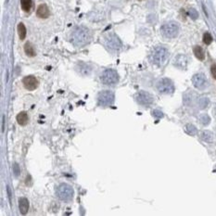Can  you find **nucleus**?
<instances>
[{
  "instance_id": "1",
  "label": "nucleus",
  "mask_w": 216,
  "mask_h": 216,
  "mask_svg": "<svg viewBox=\"0 0 216 216\" xmlns=\"http://www.w3.org/2000/svg\"><path fill=\"white\" fill-rule=\"evenodd\" d=\"M90 40H91L90 31L84 26L76 27L71 35V42L77 47H84L90 42Z\"/></svg>"
},
{
  "instance_id": "20",
  "label": "nucleus",
  "mask_w": 216,
  "mask_h": 216,
  "mask_svg": "<svg viewBox=\"0 0 216 216\" xmlns=\"http://www.w3.org/2000/svg\"><path fill=\"white\" fill-rule=\"evenodd\" d=\"M21 9L25 12H29L32 9V0H20Z\"/></svg>"
},
{
  "instance_id": "8",
  "label": "nucleus",
  "mask_w": 216,
  "mask_h": 216,
  "mask_svg": "<svg viewBox=\"0 0 216 216\" xmlns=\"http://www.w3.org/2000/svg\"><path fill=\"white\" fill-rule=\"evenodd\" d=\"M105 45L108 49L111 51H118L121 47V42L120 38L114 34H110L105 37Z\"/></svg>"
},
{
  "instance_id": "22",
  "label": "nucleus",
  "mask_w": 216,
  "mask_h": 216,
  "mask_svg": "<svg viewBox=\"0 0 216 216\" xmlns=\"http://www.w3.org/2000/svg\"><path fill=\"white\" fill-rule=\"evenodd\" d=\"M184 131L190 136H194L197 134V128L193 125H187L186 127H184Z\"/></svg>"
},
{
  "instance_id": "23",
  "label": "nucleus",
  "mask_w": 216,
  "mask_h": 216,
  "mask_svg": "<svg viewBox=\"0 0 216 216\" xmlns=\"http://www.w3.org/2000/svg\"><path fill=\"white\" fill-rule=\"evenodd\" d=\"M203 42L206 45H210L212 42V36L210 33H205L203 35Z\"/></svg>"
},
{
  "instance_id": "29",
  "label": "nucleus",
  "mask_w": 216,
  "mask_h": 216,
  "mask_svg": "<svg viewBox=\"0 0 216 216\" xmlns=\"http://www.w3.org/2000/svg\"><path fill=\"white\" fill-rule=\"evenodd\" d=\"M210 71H211V74H212L213 78L216 79V65H212Z\"/></svg>"
},
{
  "instance_id": "4",
  "label": "nucleus",
  "mask_w": 216,
  "mask_h": 216,
  "mask_svg": "<svg viewBox=\"0 0 216 216\" xmlns=\"http://www.w3.org/2000/svg\"><path fill=\"white\" fill-rule=\"evenodd\" d=\"M161 32L162 35L166 38H174L178 35L179 26L174 21H169L162 26Z\"/></svg>"
},
{
  "instance_id": "27",
  "label": "nucleus",
  "mask_w": 216,
  "mask_h": 216,
  "mask_svg": "<svg viewBox=\"0 0 216 216\" xmlns=\"http://www.w3.org/2000/svg\"><path fill=\"white\" fill-rule=\"evenodd\" d=\"M13 173L15 174V176H19V174L20 173V167L18 165V163H14L13 164Z\"/></svg>"
},
{
  "instance_id": "32",
  "label": "nucleus",
  "mask_w": 216,
  "mask_h": 216,
  "mask_svg": "<svg viewBox=\"0 0 216 216\" xmlns=\"http://www.w3.org/2000/svg\"><path fill=\"white\" fill-rule=\"evenodd\" d=\"M138 1H141V0H138Z\"/></svg>"
},
{
  "instance_id": "30",
  "label": "nucleus",
  "mask_w": 216,
  "mask_h": 216,
  "mask_svg": "<svg viewBox=\"0 0 216 216\" xmlns=\"http://www.w3.org/2000/svg\"><path fill=\"white\" fill-rule=\"evenodd\" d=\"M5 116H3V119H2V132H4L5 130Z\"/></svg>"
},
{
  "instance_id": "16",
  "label": "nucleus",
  "mask_w": 216,
  "mask_h": 216,
  "mask_svg": "<svg viewBox=\"0 0 216 216\" xmlns=\"http://www.w3.org/2000/svg\"><path fill=\"white\" fill-rule=\"evenodd\" d=\"M16 119H17V121H18L19 125H22V126H24V125H27L28 120H29L28 114H27V112H25V111L20 112V113L17 115Z\"/></svg>"
},
{
  "instance_id": "26",
  "label": "nucleus",
  "mask_w": 216,
  "mask_h": 216,
  "mask_svg": "<svg viewBox=\"0 0 216 216\" xmlns=\"http://www.w3.org/2000/svg\"><path fill=\"white\" fill-rule=\"evenodd\" d=\"M188 15L191 17V19H193V20H197L198 18H199V13H198V11L195 9H190L189 10H188Z\"/></svg>"
},
{
  "instance_id": "9",
  "label": "nucleus",
  "mask_w": 216,
  "mask_h": 216,
  "mask_svg": "<svg viewBox=\"0 0 216 216\" xmlns=\"http://www.w3.org/2000/svg\"><path fill=\"white\" fill-rule=\"evenodd\" d=\"M136 99L138 104L142 106H148L153 102V97L146 91H140L136 94Z\"/></svg>"
},
{
  "instance_id": "24",
  "label": "nucleus",
  "mask_w": 216,
  "mask_h": 216,
  "mask_svg": "<svg viewBox=\"0 0 216 216\" xmlns=\"http://www.w3.org/2000/svg\"><path fill=\"white\" fill-rule=\"evenodd\" d=\"M199 120H200V121H201V123H202L203 125H209L210 121V118L207 114H202V115L199 117Z\"/></svg>"
},
{
  "instance_id": "21",
  "label": "nucleus",
  "mask_w": 216,
  "mask_h": 216,
  "mask_svg": "<svg viewBox=\"0 0 216 216\" xmlns=\"http://www.w3.org/2000/svg\"><path fill=\"white\" fill-rule=\"evenodd\" d=\"M201 138L206 142H211L213 138V135L210 131H204L201 133Z\"/></svg>"
},
{
  "instance_id": "18",
  "label": "nucleus",
  "mask_w": 216,
  "mask_h": 216,
  "mask_svg": "<svg viewBox=\"0 0 216 216\" xmlns=\"http://www.w3.org/2000/svg\"><path fill=\"white\" fill-rule=\"evenodd\" d=\"M193 52L196 56V58L199 60H204L205 58V53H204V50L201 47L199 46H196L194 48H193Z\"/></svg>"
},
{
  "instance_id": "15",
  "label": "nucleus",
  "mask_w": 216,
  "mask_h": 216,
  "mask_svg": "<svg viewBox=\"0 0 216 216\" xmlns=\"http://www.w3.org/2000/svg\"><path fill=\"white\" fill-rule=\"evenodd\" d=\"M19 209L20 212L25 215L29 210V201L26 198H20L19 199Z\"/></svg>"
},
{
  "instance_id": "31",
  "label": "nucleus",
  "mask_w": 216,
  "mask_h": 216,
  "mask_svg": "<svg viewBox=\"0 0 216 216\" xmlns=\"http://www.w3.org/2000/svg\"><path fill=\"white\" fill-rule=\"evenodd\" d=\"M215 113H216V108H215Z\"/></svg>"
},
{
  "instance_id": "14",
  "label": "nucleus",
  "mask_w": 216,
  "mask_h": 216,
  "mask_svg": "<svg viewBox=\"0 0 216 216\" xmlns=\"http://www.w3.org/2000/svg\"><path fill=\"white\" fill-rule=\"evenodd\" d=\"M174 65L180 69H186L188 65V58L184 55H178L174 59Z\"/></svg>"
},
{
  "instance_id": "5",
  "label": "nucleus",
  "mask_w": 216,
  "mask_h": 216,
  "mask_svg": "<svg viewBox=\"0 0 216 216\" xmlns=\"http://www.w3.org/2000/svg\"><path fill=\"white\" fill-rule=\"evenodd\" d=\"M101 81L106 85H114L119 81V74L115 70L107 69L101 74Z\"/></svg>"
},
{
  "instance_id": "19",
  "label": "nucleus",
  "mask_w": 216,
  "mask_h": 216,
  "mask_svg": "<svg viewBox=\"0 0 216 216\" xmlns=\"http://www.w3.org/2000/svg\"><path fill=\"white\" fill-rule=\"evenodd\" d=\"M26 27L22 22H20L18 24V34H19V37L20 40H24L26 37Z\"/></svg>"
},
{
  "instance_id": "6",
  "label": "nucleus",
  "mask_w": 216,
  "mask_h": 216,
  "mask_svg": "<svg viewBox=\"0 0 216 216\" xmlns=\"http://www.w3.org/2000/svg\"><path fill=\"white\" fill-rule=\"evenodd\" d=\"M98 102L99 106L102 107H109L111 106L114 102V94L113 92L106 90L101 91L98 97Z\"/></svg>"
},
{
  "instance_id": "12",
  "label": "nucleus",
  "mask_w": 216,
  "mask_h": 216,
  "mask_svg": "<svg viewBox=\"0 0 216 216\" xmlns=\"http://www.w3.org/2000/svg\"><path fill=\"white\" fill-rule=\"evenodd\" d=\"M76 70L81 75L86 76V75H89L91 73L92 68L84 62H79L76 66Z\"/></svg>"
},
{
  "instance_id": "7",
  "label": "nucleus",
  "mask_w": 216,
  "mask_h": 216,
  "mask_svg": "<svg viewBox=\"0 0 216 216\" xmlns=\"http://www.w3.org/2000/svg\"><path fill=\"white\" fill-rule=\"evenodd\" d=\"M157 88L160 93L165 94V95H171L174 91L173 83L168 78H163L160 80L157 84Z\"/></svg>"
},
{
  "instance_id": "13",
  "label": "nucleus",
  "mask_w": 216,
  "mask_h": 216,
  "mask_svg": "<svg viewBox=\"0 0 216 216\" xmlns=\"http://www.w3.org/2000/svg\"><path fill=\"white\" fill-rule=\"evenodd\" d=\"M36 15H37L38 18H41V19H47V18H48L49 15H50V11H49L48 7H47L46 4L40 5V6L37 8Z\"/></svg>"
},
{
  "instance_id": "3",
  "label": "nucleus",
  "mask_w": 216,
  "mask_h": 216,
  "mask_svg": "<svg viewBox=\"0 0 216 216\" xmlns=\"http://www.w3.org/2000/svg\"><path fill=\"white\" fill-rule=\"evenodd\" d=\"M56 194H57V197L63 200V201H69L71 199H73V188L72 186L68 184H60L59 186L57 188V190H56Z\"/></svg>"
},
{
  "instance_id": "10",
  "label": "nucleus",
  "mask_w": 216,
  "mask_h": 216,
  "mask_svg": "<svg viewBox=\"0 0 216 216\" xmlns=\"http://www.w3.org/2000/svg\"><path fill=\"white\" fill-rule=\"evenodd\" d=\"M192 83L194 84V86L198 89H204L206 88L207 84H208V81L206 76L203 73H197L193 76L192 78Z\"/></svg>"
},
{
  "instance_id": "28",
  "label": "nucleus",
  "mask_w": 216,
  "mask_h": 216,
  "mask_svg": "<svg viewBox=\"0 0 216 216\" xmlns=\"http://www.w3.org/2000/svg\"><path fill=\"white\" fill-rule=\"evenodd\" d=\"M152 114L155 116V117H158V118H162L163 117V113L160 110H153L152 111Z\"/></svg>"
},
{
  "instance_id": "2",
  "label": "nucleus",
  "mask_w": 216,
  "mask_h": 216,
  "mask_svg": "<svg viewBox=\"0 0 216 216\" xmlns=\"http://www.w3.org/2000/svg\"><path fill=\"white\" fill-rule=\"evenodd\" d=\"M168 57L169 52L167 48L163 47H157L152 50L150 54V60L153 64L157 66H162L166 62Z\"/></svg>"
},
{
  "instance_id": "25",
  "label": "nucleus",
  "mask_w": 216,
  "mask_h": 216,
  "mask_svg": "<svg viewBox=\"0 0 216 216\" xmlns=\"http://www.w3.org/2000/svg\"><path fill=\"white\" fill-rule=\"evenodd\" d=\"M209 104V99L207 98H201L199 101V108L201 109H204L208 106Z\"/></svg>"
},
{
  "instance_id": "11",
  "label": "nucleus",
  "mask_w": 216,
  "mask_h": 216,
  "mask_svg": "<svg viewBox=\"0 0 216 216\" xmlns=\"http://www.w3.org/2000/svg\"><path fill=\"white\" fill-rule=\"evenodd\" d=\"M22 84H23L24 87L29 91L35 90L38 87V84H39L37 79L35 76H32V75L24 77V79L22 80Z\"/></svg>"
},
{
  "instance_id": "17",
  "label": "nucleus",
  "mask_w": 216,
  "mask_h": 216,
  "mask_svg": "<svg viewBox=\"0 0 216 216\" xmlns=\"http://www.w3.org/2000/svg\"><path fill=\"white\" fill-rule=\"evenodd\" d=\"M24 52L28 57H35V54H36L34 46L32 45V43H30V42H27L24 45Z\"/></svg>"
}]
</instances>
